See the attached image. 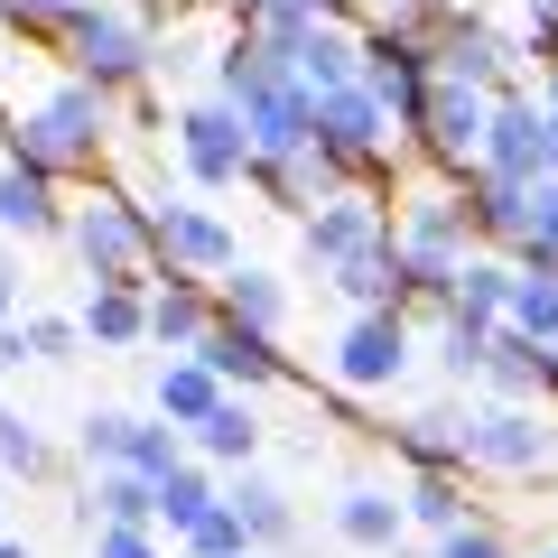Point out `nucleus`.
Instances as JSON below:
<instances>
[{"label":"nucleus","mask_w":558,"mask_h":558,"mask_svg":"<svg viewBox=\"0 0 558 558\" xmlns=\"http://www.w3.org/2000/svg\"><path fill=\"white\" fill-rule=\"evenodd\" d=\"M205 502H215V484H205V475H186V465H168V475H159V521H168V531H186Z\"/></svg>","instance_id":"27"},{"label":"nucleus","mask_w":558,"mask_h":558,"mask_svg":"<svg viewBox=\"0 0 558 558\" xmlns=\"http://www.w3.org/2000/svg\"><path fill=\"white\" fill-rule=\"evenodd\" d=\"M233 502V521H242V539H289L299 521H289V502L270 494V484H242V494H223Z\"/></svg>","instance_id":"25"},{"label":"nucleus","mask_w":558,"mask_h":558,"mask_svg":"<svg viewBox=\"0 0 558 558\" xmlns=\"http://www.w3.org/2000/svg\"><path fill=\"white\" fill-rule=\"evenodd\" d=\"M196 363H205L215 381H279V354H270V336H260V326H233V317L196 336Z\"/></svg>","instance_id":"13"},{"label":"nucleus","mask_w":558,"mask_h":558,"mask_svg":"<svg viewBox=\"0 0 558 558\" xmlns=\"http://www.w3.org/2000/svg\"><path fill=\"white\" fill-rule=\"evenodd\" d=\"M539 558H558V549H539Z\"/></svg>","instance_id":"38"},{"label":"nucleus","mask_w":558,"mask_h":558,"mask_svg":"<svg viewBox=\"0 0 558 558\" xmlns=\"http://www.w3.org/2000/svg\"><path fill=\"white\" fill-rule=\"evenodd\" d=\"M84 457L94 465H131V475H168V465H178V438L149 428V418H131V410H94L84 418Z\"/></svg>","instance_id":"10"},{"label":"nucleus","mask_w":558,"mask_h":558,"mask_svg":"<svg viewBox=\"0 0 558 558\" xmlns=\"http://www.w3.org/2000/svg\"><path fill=\"white\" fill-rule=\"evenodd\" d=\"M149 252L168 260V279L186 270H233V233L205 205H149Z\"/></svg>","instance_id":"7"},{"label":"nucleus","mask_w":558,"mask_h":558,"mask_svg":"<svg viewBox=\"0 0 558 558\" xmlns=\"http://www.w3.org/2000/svg\"><path fill=\"white\" fill-rule=\"evenodd\" d=\"M0 558H28V549H10V539H0Z\"/></svg>","instance_id":"36"},{"label":"nucleus","mask_w":558,"mask_h":558,"mask_svg":"<svg viewBox=\"0 0 558 558\" xmlns=\"http://www.w3.org/2000/svg\"><path fill=\"white\" fill-rule=\"evenodd\" d=\"M94 558H159V549H149V531H102Z\"/></svg>","instance_id":"32"},{"label":"nucleus","mask_w":558,"mask_h":558,"mask_svg":"<svg viewBox=\"0 0 558 558\" xmlns=\"http://www.w3.org/2000/svg\"><path fill=\"white\" fill-rule=\"evenodd\" d=\"M465 457L502 465V475H531V465L549 457V428H539L531 410H484L475 428H465Z\"/></svg>","instance_id":"12"},{"label":"nucleus","mask_w":558,"mask_h":558,"mask_svg":"<svg viewBox=\"0 0 558 558\" xmlns=\"http://www.w3.org/2000/svg\"><path fill=\"white\" fill-rule=\"evenodd\" d=\"M186 549H196V558H252V539H242L233 502H205V512L186 521Z\"/></svg>","instance_id":"26"},{"label":"nucleus","mask_w":558,"mask_h":558,"mask_svg":"<svg viewBox=\"0 0 558 558\" xmlns=\"http://www.w3.org/2000/svg\"><path fill=\"white\" fill-rule=\"evenodd\" d=\"M279 307H289V299H279L270 270H233V279H223V317H233V326H260V336H270Z\"/></svg>","instance_id":"22"},{"label":"nucleus","mask_w":558,"mask_h":558,"mask_svg":"<svg viewBox=\"0 0 558 558\" xmlns=\"http://www.w3.org/2000/svg\"><path fill=\"white\" fill-rule=\"evenodd\" d=\"M447 558H502V531H484V521L465 531V521H457V531H447Z\"/></svg>","instance_id":"31"},{"label":"nucleus","mask_w":558,"mask_h":558,"mask_svg":"<svg viewBox=\"0 0 558 558\" xmlns=\"http://www.w3.org/2000/svg\"><path fill=\"white\" fill-rule=\"evenodd\" d=\"M75 336H94V344H140V336H149L140 289H94V299H84V317H75Z\"/></svg>","instance_id":"17"},{"label":"nucleus","mask_w":558,"mask_h":558,"mask_svg":"<svg viewBox=\"0 0 558 558\" xmlns=\"http://www.w3.org/2000/svg\"><path fill=\"white\" fill-rule=\"evenodd\" d=\"M65 57H75L84 84H131L140 65H149V28H140L131 10H75V20H65Z\"/></svg>","instance_id":"4"},{"label":"nucleus","mask_w":558,"mask_h":558,"mask_svg":"<svg viewBox=\"0 0 558 558\" xmlns=\"http://www.w3.org/2000/svg\"><path fill=\"white\" fill-rule=\"evenodd\" d=\"M0 465H20V475H38V465H47V447L28 438V428H20L10 410H0Z\"/></svg>","instance_id":"29"},{"label":"nucleus","mask_w":558,"mask_h":558,"mask_svg":"<svg viewBox=\"0 0 558 558\" xmlns=\"http://www.w3.org/2000/svg\"><path fill=\"white\" fill-rule=\"evenodd\" d=\"M178 149H186V168H196V186H233L242 168H252L242 112H223V102H196V112L178 121Z\"/></svg>","instance_id":"9"},{"label":"nucleus","mask_w":558,"mask_h":558,"mask_svg":"<svg viewBox=\"0 0 558 558\" xmlns=\"http://www.w3.org/2000/svg\"><path fill=\"white\" fill-rule=\"evenodd\" d=\"M428 65H438L447 84H475V94H484V84H502V65H512V47H502L494 28H475V20H457V28H447L438 47H428Z\"/></svg>","instance_id":"14"},{"label":"nucleus","mask_w":558,"mask_h":558,"mask_svg":"<svg viewBox=\"0 0 558 558\" xmlns=\"http://www.w3.org/2000/svg\"><path fill=\"white\" fill-rule=\"evenodd\" d=\"M373 242H391V215L363 205V196H326L317 215H307V252L317 260H354V252H373Z\"/></svg>","instance_id":"11"},{"label":"nucleus","mask_w":558,"mask_h":558,"mask_svg":"<svg viewBox=\"0 0 558 558\" xmlns=\"http://www.w3.org/2000/svg\"><path fill=\"white\" fill-rule=\"evenodd\" d=\"M391 131H400V121L391 112H381V94H373V84H336V94H317V149H326V159H381V149H391Z\"/></svg>","instance_id":"5"},{"label":"nucleus","mask_w":558,"mask_h":558,"mask_svg":"<svg viewBox=\"0 0 558 558\" xmlns=\"http://www.w3.org/2000/svg\"><path fill=\"white\" fill-rule=\"evenodd\" d=\"M65 354H75V326H65V317H38V326H28V363H65Z\"/></svg>","instance_id":"30"},{"label":"nucleus","mask_w":558,"mask_h":558,"mask_svg":"<svg viewBox=\"0 0 558 558\" xmlns=\"http://www.w3.org/2000/svg\"><path fill=\"white\" fill-rule=\"evenodd\" d=\"M549 149H558V121L539 112L531 94L484 102V149H475V168H494V178H549Z\"/></svg>","instance_id":"3"},{"label":"nucleus","mask_w":558,"mask_h":558,"mask_svg":"<svg viewBox=\"0 0 558 558\" xmlns=\"http://www.w3.org/2000/svg\"><path fill=\"white\" fill-rule=\"evenodd\" d=\"M410 373V326H400V307H363L354 326H344L336 344V381H354V391H381V381Z\"/></svg>","instance_id":"6"},{"label":"nucleus","mask_w":558,"mask_h":558,"mask_svg":"<svg viewBox=\"0 0 558 558\" xmlns=\"http://www.w3.org/2000/svg\"><path fill=\"white\" fill-rule=\"evenodd\" d=\"M410 131H428L438 168H457V178H465V159L484 149V94H475V84L428 75V102H418V121H410Z\"/></svg>","instance_id":"8"},{"label":"nucleus","mask_w":558,"mask_h":558,"mask_svg":"<svg viewBox=\"0 0 558 558\" xmlns=\"http://www.w3.org/2000/svg\"><path fill=\"white\" fill-rule=\"evenodd\" d=\"M94 502H102V531H140V521H159V475H131V465H102Z\"/></svg>","instance_id":"16"},{"label":"nucleus","mask_w":558,"mask_h":558,"mask_svg":"<svg viewBox=\"0 0 558 558\" xmlns=\"http://www.w3.org/2000/svg\"><path fill=\"white\" fill-rule=\"evenodd\" d=\"M196 447H205V457H252V447H260V418L242 410V400H215V410L196 418Z\"/></svg>","instance_id":"24"},{"label":"nucleus","mask_w":558,"mask_h":558,"mask_svg":"<svg viewBox=\"0 0 558 558\" xmlns=\"http://www.w3.org/2000/svg\"><path fill=\"white\" fill-rule=\"evenodd\" d=\"M102 131H112V94L84 84V75H65V84H47V94L20 112V159L47 168V178H57V168H94Z\"/></svg>","instance_id":"1"},{"label":"nucleus","mask_w":558,"mask_h":558,"mask_svg":"<svg viewBox=\"0 0 558 558\" xmlns=\"http://www.w3.org/2000/svg\"><path fill=\"white\" fill-rule=\"evenodd\" d=\"M502 317H512L531 344H558V270H531V279H512V307H502Z\"/></svg>","instance_id":"21"},{"label":"nucleus","mask_w":558,"mask_h":558,"mask_svg":"<svg viewBox=\"0 0 558 558\" xmlns=\"http://www.w3.org/2000/svg\"><path fill=\"white\" fill-rule=\"evenodd\" d=\"M205 326H215V307H205L186 279H168L159 299H149V336H159V344H196Z\"/></svg>","instance_id":"20"},{"label":"nucleus","mask_w":558,"mask_h":558,"mask_svg":"<svg viewBox=\"0 0 558 558\" xmlns=\"http://www.w3.org/2000/svg\"><path fill=\"white\" fill-rule=\"evenodd\" d=\"M10 363H28V326H0V373Z\"/></svg>","instance_id":"33"},{"label":"nucleus","mask_w":558,"mask_h":558,"mask_svg":"<svg viewBox=\"0 0 558 558\" xmlns=\"http://www.w3.org/2000/svg\"><path fill=\"white\" fill-rule=\"evenodd\" d=\"M465 428H475V418H457V410H428V418H410V465L418 475H447V465H465Z\"/></svg>","instance_id":"18"},{"label":"nucleus","mask_w":558,"mask_h":558,"mask_svg":"<svg viewBox=\"0 0 558 558\" xmlns=\"http://www.w3.org/2000/svg\"><path fill=\"white\" fill-rule=\"evenodd\" d=\"M410 512L428 521V531H457V521H465V494H457V475H418V484H410Z\"/></svg>","instance_id":"28"},{"label":"nucleus","mask_w":558,"mask_h":558,"mask_svg":"<svg viewBox=\"0 0 558 558\" xmlns=\"http://www.w3.org/2000/svg\"><path fill=\"white\" fill-rule=\"evenodd\" d=\"M10 299H20V270H10V260H0V317H10Z\"/></svg>","instance_id":"35"},{"label":"nucleus","mask_w":558,"mask_h":558,"mask_svg":"<svg viewBox=\"0 0 558 558\" xmlns=\"http://www.w3.org/2000/svg\"><path fill=\"white\" fill-rule=\"evenodd\" d=\"M336 531L354 539V549H391V539H400V502L373 494V484H354V494L336 502Z\"/></svg>","instance_id":"19"},{"label":"nucleus","mask_w":558,"mask_h":558,"mask_svg":"<svg viewBox=\"0 0 558 558\" xmlns=\"http://www.w3.org/2000/svg\"><path fill=\"white\" fill-rule=\"evenodd\" d=\"M539 112L558 121V57H549V75H539Z\"/></svg>","instance_id":"34"},{"label":"nucleus","mask_w":558,"mask_h":558,"mask_svg":"<svg viewBox=\"0 0 558 558\" xmlns=\"http://www.w3.org/2000/svg\"><path fill=\"white\" fill-rule=\"evenodd\" d=\"M75 252H84V270H94V289H140V279H149V215L121 205V196L84 205L75 215Z\"/></svg>","instance_id":"2"},{"label":"nucleus","mask_w":558,"mask_h":558,"mask_svg":"<svg viewBox=\"0 0 558 558\" xmlns=\"http://www.w3.org/2000/svg\"><path fill=\"white\" fill-rule=\"evenodd\" d=\"M0 223L10 233H57V186H47V168H28V159L0 168Z\"/></svg>","instance_id":"15"},{"label":"nucleus","mask_w":558,"mask_h":558,"mask_svg":"<svg viewBox=\"0 0 558 558\" xmlns=\"http://www.w3.org/2000/svg\"><path fill=\"white\" fill-rule=\"evenodd\" d=\"M549 178H558V149H549Z\"/></svg>","instance_id":"37"},{"label":"nucleus","mask_w":558,"mask_h":558,"mask_svg":"<svg viewBox=\"0 0 558 558\" xmlns=\"http://www.w3.org/2000/svg\"><path fill=\"white\" fill-rule=\"evenodd\" d=\"M215 400H223V381L205 373L196 354H186V363H168V373H159V410H168V418H205Z\"/></svg>","instance_id":"23"}]
</instances>
